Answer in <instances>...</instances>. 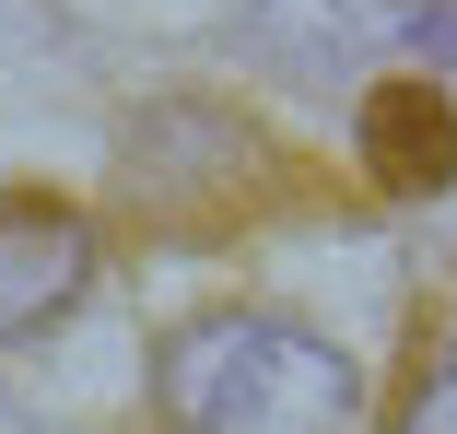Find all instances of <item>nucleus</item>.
Segmentation results:
<instances>
[{"label":"nucleus","instance_id":"3","mask_svg":"<svg viewBox=\"0 0 457 434\" xmlns=\"http://www.w3.org/2000/svg\"><path fill=\"white\" fill-rule=\"evenodd\" d=\"M363 177L387 200H434L457 177V82L434 95V71H399L363 95Z\"/></svg>","mask_w":457,"mask_h":434},{"label":"nucleus","instance_id":"4","mask_svg":"<svg viewBox=\"0 0 457 434\" xmlns=\"http://www.w3.org/2000/svg\"><path fill=\"white\" fill-rule=\"evenodd\" d=\"M399 434H457V329L434 340V364L411 376V399H399Z\"/></svg>","mask_w":457,"mask_h":434},{"label":"nucleus","instance_id":"1","mask_svg":"<svg viewBox=\"0 0 457 434\" xmlns=\"http://www.w3.org/2000/svg\"><path fill=\"white\" fill-rule=\"evenodd\" d=\"M153 399L176 434H352L363 388L328 340L282 329V317H200L164 340Z\"/></svg>","mask_w":457,"mask_h":434},{"label":"nucleus","instance_id":"2","mask_svg":"<svg viewBox=\"0 0 457 434\" xmlns=\"http://www.w3.org/2000/svg\"><path fill=\"white\" fill-rule=\"evenodd\" d=\"M82 271H95V235H82V212H59V200H0V340H24V329H47L71 294H82Z\"/></svg>","mask_w":457,"mask_h":434}]
</instances>
